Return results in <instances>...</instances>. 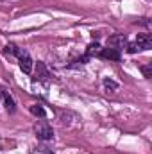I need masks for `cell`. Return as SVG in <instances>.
I'll return each instance as SVG.
<instances>
[{"label": "cell", "mask_w": 152, "mask_h": 154, "mask_svg": "<svg viewBox=\"0 0 152 154\" xmlns=\"http://www.w3.org/2000/svg\"><path fill=\"white\" fill-rule=\"evenodd\" d=\"M34 133H36V138L41 140V142H48L54 138V129L48 122L45 120H38L36 125H34Z\"/></svg>", "instance_id": "1"}, {"label": "cell", "mask_w": 152, "mask_h": 154, "mask_svg": "<svg viewBox=\"0 0 152 154\" xmlns=\"http://www.w3.org/2000/svg\"><path fill=\"white\" fill-rule=\"evenodd\" d=\"M99 52H100V43H97V41H95V43H90L88 48H86V52H84V56L79 57L75 63L77 65H84V63H88L93 56H99Z\"/></svg>", "instance_id": "2"}, {"label": "cell", "mask_w": 152, "mask_h": 154, "mask_svg": "<svg viewBox=\"0 0 152 154\" xmlns=\"http://www.w3.org/2000/svg\"><path fill=\"white\" fill-rule=\"evenodd\" d=\"M16 59H18V65H20L23 74H31L32 72V57H31V54L27 50H22V54Z\"/></svg>", "instance_id": "3"}, {"label": "cell", "mask_w": 152, "mask_h": 154, "mask_svg": "<svg viewBox=\"0 0 152 154\" xmlns=\"http://www.w3.org/2000/svg\"><path fill=\"white\" fill-rule=\"evenodd\" d=\"M99 56L100 57H104V59H111V61H120V57H122V52L118 50V48H114V47H106V48H100V52H99Z\"/></svg>", "instance_id": "4"}, {"label": "cell", "mask_w": 152, "mask_h": 154, "mask_svg": "<svg viewBox=\"0 0 152 154\" xmlns=\"http://www.w3.org/2000/svg\"><path fill=\"white\" fill-rule=\"evenodd\" d=\"M0 95H2V99H4L5 109H7L9 113H14V111H16V102H14V99L11 97V93H9L7 90H0Z\"/></svg>", "instance_id": "5"}, {"label": "cell", "mask_w": 152, "mask_h": 154, "mask_svg": "<svg viewBox=\"0 0 152 154\" xmlns=\"http://www.w3.org/2000/svg\"><path fill=\"white\" fill-rule=\"evenodd\" d=\"M134 43L140 47V50H149L152 47V36L150 34H138Z\"/></svg>", "instance_id": "6"}, {"label": "cell", "mask_w": 152, "mask_h": 154, "mask_svg": "<svg viewBox=\"0 0 152 154\" xmlns=\"http://www.w3.org/2000/svg\"><path fill=\"white\" fill-rule=\"evenodd\" d=\"M48 77H50V74L47 72V66H45L41 61H38V68H36V81L47 82V81H48Z\"/></svg>", "instance_id": "7"}, {"label": "cell", "mask_w": 152, "mask_h": 154, "mask_svg": "<svg viewBox=\"0 0 152 154\" xmlns=\"http://www.w3.org/2000/svg\"><path fill=\"white\" fill-rule=\"evenodd\" d=\"M125 43H127V41H125V38H123L122 34H116V36H111V38H109V47L118 48L120 52H122V48H123Z\"/></svg>", "instance_id": "8"}, {"label": "cell", "mask_w": 152, "mask_h": 154, "mask_svg": "<svg viewBox=\"0 0 152 154\" xmlns=\"http://www.w3.org/2000/svg\"><path fill=\"white\" fill-rule=\"evenodd\" d=\"M29 111L34 116H39V118H45V116H47V111H45V108H43L41 104H32V106L29 108Z\"/></svg>", "instance_id": "9"}, {"label": "cell", "mask_w": 152, "mask_h": 154, "mask_svg": "<svg viewBox=\"0 0 152 154\" xmlns=\"http://www.w3.org/2000/svg\"><path fill=\"white\" fill-rule=\"evenodd\" d=\"M104 88H106L108 91H116V90H118V82H114L113 79L106 77V79H104Z\"/></svg>", "instance_id": "10"}, {"label": "cell", "mask_w": 152, "mask_h": 154, "mask_svg": "<svg viewBox=\"0 0 152 154\" xmlns=\"http://www.w3.org/2000/svg\"><path fill=\"white\" fill-rule=\"evenodd\" d=\"M141 72H143V75L149 79V77L152 75V68H150V65H143V66H141Z\"/></svg>", "instance_id": "11"}, {"label": "cell", "mask_w": 152, "mask_h": 154, "mask_svg": "<svg viewBox=\"0 0 152 154\" xmlns=\"http://www.w3.org/2000/svg\"><path fill=\"white\" fill-rule=\"evenodd\" d=\"M34 154H54L48 147H38L36 151H34Z\"/></svg>", "instance_id": "12"}]
</instances>
